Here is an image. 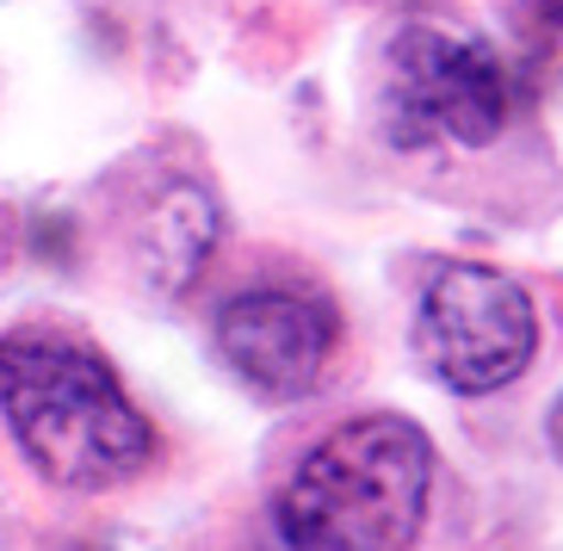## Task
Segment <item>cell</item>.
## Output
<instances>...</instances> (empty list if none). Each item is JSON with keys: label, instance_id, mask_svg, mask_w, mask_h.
Instances as JSON below:
<instances>
[{"label": "cell", "instance_id": "7a4b0ae2", "mask_svg": "<svg viewBox=\"0 0 563 551\" xmlns=\"http://www.w3.org/2000/svg\"><path fill=\"white\" fill-rule=\"evenodd\" d=\"M428 434L409 416H360L298 459L273 520L291 551H409L428 520Z\"/></svg>", "mask_w": 563, "mask_h": 551}, {"label": "cell", "instance_id": "6da1fadb", "mask_svg": "<svg viewBox=\"0 0 563 551\" xmlns=\"http://www.w3.org/2000/svg\"><path fill=\"white\" fill-rule=\"evenodd\" d=\"M0 416L19 452L63 489H118L155 459V428L93 348L68 334L0 341Z\"/></svg>", "mask_w": 563, "mask_h": 551}, {"label": "cell", "instance_id": "277c9868", "mask_svg": "<svg viewBox=\"0 0 563 551\" xmlns=\"http://www.w3.org/2000/svg\"><path fill=\"white\" fill-rule=\"evenodd\" d=\"M415 353L421 366L459 397L508 390L539 353V310L527 285L477 261H452L428 279L415 310Z\"/></svg>", "mask_w": 563, "mask_h": 551}, {"label": "cell", "instance_id": "52a82bcc", "mask_svg": "<svg viewBox=\"0 0 563 551\" xmlns=\"http://www.w3.org/2000/svg\"><path fill=\"white\" fill-rule=\"evenodd\" d=\"M545 434H551V452L563 459V397L551 403V421H545Z\"/></svg>", "mask_w": 563, "mask_h": 551}, {"label": "cell", "instance_id": "3957f363", "mask_svg": "<svg viewBox=\"0 0 563 551\" xmlns=\"http://www.w3.org/2000/svg\"><path fill=\"white\" fill-rule=\"evenodd\" d=\"M508 68L489 44L440 25H409L384 56V136L397 150H483L508 124Z\"/></svg>", "mask_w": 563, "mask_h": 551}, {"label": "cell", "instance_id": "5b68a950", "mask_svg": "<svg viewBox=\"0 0 563 551\" xmlns=\"http://www.w3.org/2000/svg\"><path fill=\"white\" fill-rule=\"evenodd\" d=\"M341 341V317L329 298L298 285H261L223 304L217 353L223 366L266 403H298L322 385V372Z\"/></svg>", "mask_w": 563, "mask_h": 551}, {"label": "cell", "instance_id": "8992f818", "mask_svg": "<svg viewBox=\"0 0 563 551\" xmlns=\"http://www.w3.org/2000/svg\"><path fill=\"white\" fill-rule=\"evenodd\" d=\"M217 242V205L199 186H167L150 211V273L162 291H180Z\"/></svg>", "mask_w": 563, "mask_h": 551}]
</instances>
